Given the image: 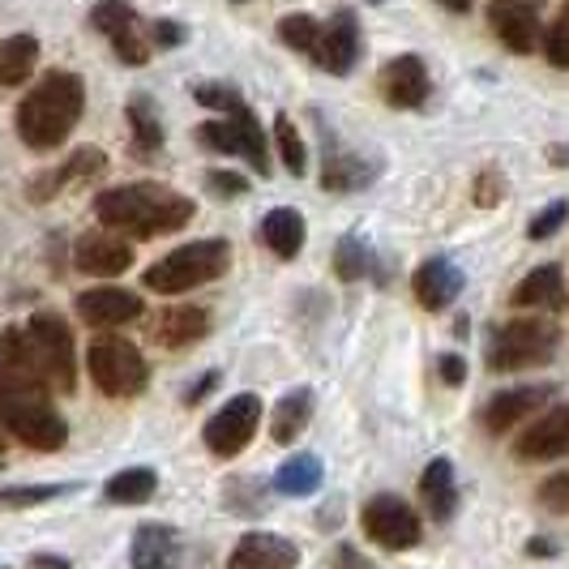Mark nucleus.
<instances>
[{
  "instance_id": "6e6552de",
  "label": "nucleus",
  "mask_w": 569,
  "mask_h": 569,
  "mask_svg": "<svg viewBox=\"0 0 569 569\" xmlns=\"http://www.w3.org/2000/svg\"><path fill=\"white\" fill-rule=\"evenodd\" d=\"M201 146H210V150H219V154H244L253 171L261 176H270V150H266V133H261V124H257V116L240 103L231 116L223 120H210V124H201L198 129Z\"/></svg>"
},
{
  "instance_id": "f704fd0d",
  "label": "nucleus",
  "mask_w": 569,
  "mask_h": 569,
  "mask_svg": "<svg viewBox=\"0 0 569 569\" xmlns=\"http://www.w3.org/2000/svg\"><path fill=\"white\" fill-rule=\"evenodd\" d=\"M133 18H138V9L124 4V0H99V4L90 9V27L99 30V34H108V39H112L120 27H129Z\"/></svg>"
},
{
  "instance_id": "20e7f679",
  "label": "nucleus",
  "mask_w": 569,
  "mask_h": 569,
  "mask_svg": "<svg viewBox=\"0 0 569 569\" xmlns=\"http://www.w3.org/2000/svg\"><path fill=\"white\" fill-rule=\"evenodd\" d=\"M231 266V244L228 240H193V244H180L171 249L163 261H154L146 270V287L159 291V296H180V291H193L201 283H214L223 270Z\"/></svg>"
},
{
  "instance_id": "c756f323",
  "label": "nucleus",
  "mask_w": 569,
  "mask_h": 569,
  "mask_svg": "<svg viewBox=\"0 0 569 569\" xmlns=\"http://www.w3.org/2000/svg\"><path fill=\"white\" fill-rule=\"evenodd\" d=\"M103 171V150H78L69 163H64V171H57V176H48V180H39L34 184V198L43 201L52 189H64V184H73V180H86V176H99Z\"/></svg>"
},
{
  "instance_id": "c9c22d12",
  "label": "nucleus",
  "mask_w": 569,
  "mask_h": 569,
  "mask_svg": "<svg viewBox=\"0 0 569 569\" xmlns=\"http://www.w3.org/2000/svg\"><path fill=\"white\" fill-rule=\"evenodd\" d=\"M274 142H279V154H283V168L291 176H305V142L296 138V129H291V120L283 112L274 116Z\"/></svg>"
},
{
  "instance_id": "7c9ffc66",
  "label": "nucleus",
  "mask_w": 569,
  "mask_h": 569,
  "mask_svg": "<svg viewBox=\"0 0 569 569\" xmlns=\"http://www.w3.org/2000/svg\"><path fill=\"white\" fill-rule=\"evenodd\" d=\"M129 124H133L142 150H159V146H163V124H159V116H154L146 94H133V99H129Z\"/></svg>"
},
{
  "instance_id": "f257e3e1",
  "label": "nucleus",
  "mask_w": 569,
  "mask_h": 569,
  "mask_svg": "<svg viewBox=\"0 0 569 569\" xmlns=\"http://www.w3.org/2000/svg\"><path fill=\"white\" fill-rule=\"evenodd\" d=\"M0 425L30 450H60L69 441V425L52 407V386L18 326L0 330Z\"/></svg>"
},
{
  "instance_id": "a19ab883",
  "label": "nucleus",
  "mask_w": 569,
  "mask_h": 569,
  "mask_svg": "<svg viewBox=\"0 0 569 569\" xmlns=\"http://www.w3.org/2000/svg\"><path fill=\"white\" fill-rule=\"evenodd\" d=\"M540 501L548 506V510H569V476H557V480H548V485L540 488Z\"/></svg>"
},
{
  "instance_id": "a211bd4d",
  "label": "nucleus",
  "mask_w": 569,
  "mask_h": 569,
  "mask_svg": "<svg viewBox=\"0 0 569 569\" xmlns=\"http://www.w3.org/2000/svg\"><path fill=\"white\" fill-rule=\"evenodd\" d=\"M381 94L390 108H420L428 99V69L420 57H395L381 69Z\"/></svg>"
},
{
  "instance_id": "e433bc0d",
  "label": "nucleus",
  "mask_w": 569,
  "mask_h": 569,
  "mask_svg": "<svg viewBox=\"0 0 569 569\" xmlns=\"http://www.w3.org/2000/svg\"><path fill=\"white\" fill-rule=\"evenodd\" d=\"M69 485H30V488H0V506L9 510H27V506H43L52 497H64Z\"/></svg>"
},
{
  "instance_id": "f03ea898",
  "label": "nucleus",
  "mask_w": 569,
  "mask_h": 569,
  "mask_svg": "<svg viewBox=\"0 0 569 569\" xmlns=\"http://www.w3.org/2000/svg\"><path fill=\"white\" fill-rule=\"evenodd\" d=\"M94 214L108 231L133 236V240H154L180 231L193 219V201L184 193H176L168 184L154 180H138V184H120L94 198Z\"/></svg>"
},
{
  "instance_id": "09e8293b",
  "label": "nucleus",
  "mask_w": 569,
  "mask_h": 569,
  "mask_svg": "<svg viewBox=\"0 0 569 569\" xmlns=\"http://www.w3.org/2000/svg\"><path fill=\"white\" fill-rule=\"evenodd\" d=\"M30 566L34 569H69L64 557H52V552H39V557H30Z\"/></svg>"
},
{
  "instance_id": "393cba45",
  "label": "nucleus",
  "mask_w": 569,
  "mask_h": 569,
  "mask_svg": "<svg viewBox=\"0 0 569 569\" xmlns=\"http://www.w3.org/2000/svg\"><path fill=\"white\" fill-rule=\"evenodd\" d=\"M261 240L270 244V253L279 257H296L305 249V219L291 210V206H279L261 219Z\"/></svg>"
},
{
  "instance_id": "b1692460",
  "label": "nucleus",
  "mask_w": 569,
  "mask_h": 569,
  "mask_svg": "<svg viewBox=\"0 0 569 569\" xmlns=\"http://www.w3.org/2000/svg\"><path fill=\"white\" fill-rule=\"evenodd\" d=\"M561 300H566L561 266H540V270H531L522 283L513 287V305L518 309H561Z\"/></svg>"
},
{
  "instance_id": "8fccbe9b",
  "label": "nucleus",
  "mask_w": 569,
  "mask_h": 569,
  "mask_svg": "<svg viewBox=\"0 0 569 569\" xmlns=\"http://www.w3.org/2000/svg\"><path fill=\"white\" fill-rule=\"evenodd\" d=\"M548 159H552L557 168H569V146H552V150H548Z\"/></svg>"
},
{
  "instance_id": "ddd939ff",
  "label": "nucleus",
  "mask_w": 569,
  "mask_h": 569,
  "mask_svg": "<svg viewBox=\"0 0 569 569\" xmlns=\"http://www.w3.org/2000/svg\"><path fill=\"white\" fill-rule=\"evenodd\" d=\"M313 60H317V69H326V73H335V78L351 73V64L360 60V22H356L351 9H339V13L321 27Z\"/></svg>"
},
{
  "instance_id": "bb28decb",
  "label": "nucleus",
  "mask_w": 569,
  "mask_h": 569,
  "mask_svg": "<svg viewBox=\"0 0 569 569\" xmlns=\"http://www.w3.org/2000/svg\"><path fill=\"white\" fill-rule=\"evenodd\" d=\"M274 488L283 497H313L317 488H321V458L317 455L287 458L283 467H279V476H274Z\"/></svg>"
},
{
  "instance_id": "9d476101",
  "label": "nucleus",
  "mask_w": 569,
  "mask_h": 569,
  "mask_svg": "<svg viewBox=\"0 0 569 569\" xmlns=\"http://www.w3.org/2000/svg\"><path fill=\"white\" fill-rule=\"evenodd\" d=\"M360 522H365V536L372 543H381V548H390V552H402V548L420 543V513L411 510L402 497H395V492L372 497L365 513H360Z\"/></svg>"
},
{
  "instance_id": "f3484780",
  "label": "nucleus",
  "mask_w": 569,
  "mask_h": 569,
  "mask_svg": "<svg viewBox=\"0 0 569 569\" xmlns=\"http://www.w3.org/2000/svg\"><path fill=\"white\" fill-rule=\"evenodd\" d=\"M552 386H518V390H501L497 399H488L485 407V425L488 432H510L513 425L531 420L543 402H552Z\"/></svg>"
},
{
  "instance_id": "de8ad7c7",
  "label": "nucleus",
  "mask_w": 569,
  "mask_h": 569,
  "mask_svg": "<svg viewBox=\"0 0 569 569\" xmlns=\"http://www.w3.org/2000/svg\"><path fill=\"white\" fill-rule=\"evenodd\" d=\"M214 381H219V372H206V377H201L198 386H193V390L184 395V402H189V407H193V402H201V399H206V390H210Z\"/></svg>"
},
{
  "instance_id": "ea45409f",
  "label": "nucleus",
  "mask_w": 569,
  "mask_h": 569,
  "mask_svg": "<svg viewBox=\"0 0 569 569\" xmlns=\"http://www.w3.org/2000/svg\"><path fill=\"white\" fill-rule=\"evenodd\" d=\"M566 219H569V201H548L540 214L531 219V240H548V236H557Z\"/></svg>"
},
{
  "instance_id": "3c124183",
  "label": "nucleus",
  "mask_w": 569,
  "mask_h": 569,
  "mask_svg": "<svg viewBox=\"0 0 569 569\" xmlns=\"http://www.w3.org/2000/svg\"><path fill=\"white\" fill-rule=\"evenodd\" d=\"M527 552H531V557H548V552H552V543H548V540H531V543H527Z\"/></svg>"
},
{
  "instance_id": "4c0bfd02",
  "label": "nucleus",
  "mask_w": 569,
  "mask_h": 569,
  "mask_svg": "<svg viewBox=\"0 0 569 569\" xmlns=\"http://www.w3.org/2000/svg\"><path fill=\"white\" fill-rule=\"evenodd\" d=\"M543 52H548V60H552L557 69H569V0H566V9H561V18L552 22V30L543 34Z\"/></svg>"
},
{
  "instance_id": "dca6fc26",
  "label": "nucleus",
  "mask_w": 569,
  "mask_h": 569,
  "mask_svg": "<svg viewBox=\"0 0 569 569\" xmlns=\"http://www.w3.org/2000/svg\"><path fill=\"white\" fill-rule=\"evenodd\" d=\"M513 450H518V458H527V462L566 458L569 455V407H552V411H543L540 420L522 432V441H518Z\"/></svg>"
},
{
  "instance_id": "37998d69",
  "label": "nucleus",
  "mask_w": 569,
  "mask_h": 569,
  "mask_svg": "<svg viewBox=\"0 0 569 569\" xmlns=\"http://www.w3.org/2000/svg\"><path fill=\"white\" fill-rule=\"evenodd\" d=\"M150 39H154L159 48H176V43H184V27H180V22H171V18H163V22H154V27H150Z\"/></svg>"
},
{
  "instance_id": "473e14b6",
  "label": "nucleus",
  "mask_w": 569,
  "mask_h": 569,
  "mask_svg": "<svg viewBox=\"0 0 569 569\" xmlns=\"http://www.w3.org/2000/svg\"><path fill=\"white\" fill-rule=\"evenodd\" d=\"M372 266L369 249H365V240H356V236H342L339 249H335V270H339V279L347 283H356V279H365Z\"/></svg>"
},
{
  "instance_id": "4be33fe9",
  "label": "nucleus",
  "mask_w": 569,
  "mask_h": 569,
  "mask_svg": "<svg viewBox=\"0 0 569 569\" xmlns=\"http://www.w3.org/2000/svg\"><path fill=\"white\" fill-rule=\"evenodd\" d=\"M420 497H425L432 522H450L458 510V480L450 458H432L420 476Z\"/></svg>"
},
{
  "instance_id": "7ed1b4c3",
  "label": "nucleus",
  "mask_w": 569,
  "mask_h": 569,
  "mask_svg": "<svg viewBox=\"0 0 569 569\" xmlns=\"http://www.w3.org/2000/svg\"><path fill=\"white\" fill-rule=\"evenodd\" d=\"M86 108V86L78 73H64V69H52L43 73V82L30 90L18 108V133L30 150H57L73 124L82 120Z\"/></svg>"
},
{
  "instance_id": "c85d7f7f",
  "label": "nucleus",
  "mask_w": 569,
  "mask_h": 569,
  "mask_svg": "<svg viewBox=\"0 0 569 569\" xmlns=\"http://www.w3.org/2000/svg\"><path fill=\"white\" fill-rule=\"evenodd\" d=\"M372 171L356 159V154H342V150H330L326 146V171H321V184L330 189V193H347V189H360V184H369Z\"/></svg>"
},
{
  "instance_id": "a878e982",
  "label": "nucleus",
  "mask_w": 569,
  "mask_h": 569,
  "mask_svg": "<svg viewBox=\"0 0 569 569\" xmlns=\"http://www.w3.org/2000/svg\"><path fill=\"white\" fill-rule=\"evenodd\" d=\"M39 64V39L13 34L0 43V86H22Z\"/></svg>"
},
{
  "instance_id": "423d86ee",
  "label": "nucleus",
  "mask_w": 569,
  "mask_h": 569,
  "mask_svg": "<svg viewBox=\"0 0 569 569\" xmlns=\"http://www.w3.org/2000/svg\"><path fill=\"white\" fill-rule=\"evenodd\" d=\"M86 369H90V381H94L108 399H133V395H142L146 377H150L142 351L129 339H116V335H103V339L90 342Z\"/></svg>"
},
{
  "instance_id": "79ce46f5",
  "label": "nucleus",
  "mask_w": 569,
  "mask_h": 569,
  "mask_svg": "<svg viewBox=\"0 0 569 569\" xmlns=\"http://www.w3.org/2000/svg\"><path fill=\"white\" fill-rule=\"evenodd\" d=\"M214 193H231V198H240V193H249V180L244 176H236V171H210V180H206Z\"/></svg>"
},
{
  "instance_id": "39448f33",
  "label": "nucleus",
  "mask_w": 569,
  "mask_h": 569,
  "mask_svg": "<svg viewBox=\"0 0 569 569\" xmlns=\"http://www.w3.org/2000/svg\"><path fill=\"white\" fill-rule=\"evenodd\" d=\"M561 330L543 317H518L510 326H501L492 342H488V369L518 372V369H540L557 356Z\"/></svg>"
},
{
  "instance_id": "72a5a7b5",
  "label": "nucleus",
  "mask_w": 569,
  "mask_h": 569,
  "mask_svg": "<svg viewBox=\"0 0 569 569\" xmlns=\"http://www.w3.org/2000/svg\"><path fill=\"white\" fill-rule=\"evenodd\" d=\"M112 48H116V57L124 60L129 69H138V64H146V60H150V43H146V30H142V22H138V18H133L129 27L116 30Z\"/></svg>"
},
{
  "instance_id": "0eeeda50",
  "label": "nucleus",
  "mask_w": 569,
  "mask_h": 569,
  "mask_svg": "<svg viewBox=\"0 0 569 569\" xmlns=\"http://www.w3.org/2000/svg\"><path fill=\"white\" fill-rule=\"evenodd\" d=\"M30 351L39 360V369L48 377V386L60 390V395H73L78 390V360H73V335L64 326L60 313H34L27 326Z\"/></svg>"
},
{
  "instance_id": "1a4fd4ad",
  "label": "nucleus",
  "mask_w": 569,
  "mask_h": 569,
  "mask_svg": "<svg viewBox=\"0 0 569 569\" xmlns=\"http://www.w3.org/2000/svg\"><path fill=\"white\" fill-rule=\"evenodd\" d=\"M257 425H261V399H257V395H236V399H228L223 411H214V416L206 420L201 437H206L210 455L236 458V455H244V446L253 441Z\"/></svg>"
},
{
  "instance_id": "412c9836",
  "label": "nucleus",
  "mask_w": 569,
  "mask_h": 569,
  "mask_svg": "<svg viewBox=\"0 0 569 569\" xmlns=\"http://www.w3.org/2000/svg\"><path fill=\"white\" fill-rule=\"evenodd\" d=\"M210 330V313L198 305H176L150 321V339L163 342V347H189Z\"/></svg>"
},
{
  "instance_id": "c03bdc74",
  "label": "nucleus",
  "mask_w": 569,
  "mask_h": 569,
  "mask_svg": "<svg viewBox=\"0 0 569 569\" xmlns=\"http://www.w3.org/2000/svg\"><path fill=\"white\" fill-rule=\"evenodd\" d=\"M501 193H506L501 176H497V171H485V176H480V184H476V201H480V206H497Z\"/></svg>"
},
{
  "instance_id": "49530a36",
  "label": "nucleus",
  "mask_w": 569,
  "mask_h": 569,
  "mask_svg": "<svg viewBox=\"0 0 569 569\" xmlns=\"http://www.w3.org/2000/svg\"><path fill=\"white\" fill-rule=\"evenodd\" d=\"M437 369H441V381H450V386H458V381L467 377V365H462L458 356H441V360H437Z\"/></svg>"
},
{
  "instance_id": "aec40b11",
  "label": "nucleus",
  "mask_w": 569,
  "mask_h": 569,
  "mask_svg": "<svg viewBox=\"0 0 569 569\" xmlns=\"http://www.w3.org/2000/svg\"><path fill=\"white\" fill-rule=\"evenodd\" d=\"M416 300L425 305L428 313H441L446 305H455L458 291H462V270L446 257H432L416 270Z\"/></svg>"
},
{
  "instance_id": "5701e85b",
  "label": "nucleus",
  "mask_w": 569,
  "mask_h": 569,
  "mask_svg": "<svg viewBox=\"0 0 569 569\" xmlns=\"http://www.w3.org/2000/svg\"><path fill=\"white\" fill-rule=\"evenodd\" d=\"M313 420V390L309 386H300V390H287L279 407H274V416H270V437L279 441V446H291L305 428Z\"/></svg>"
},
{
  "instance_id": "f8f14e48",
  "label": "nucleus",
  "mask_w": 569,
  "mask_h": 569,
  "mask_svg": "<svg viewBox=\"0 0 569 569\" xmlns=\"http://www.w3.org/2000/svg\"><path fill=\"white\" fill-rule=\"evenodd\" d=\"M73 266L94 279H116L133 266V244L116 231H86L73 244Z\"/></svg>"
},
{
  "instance_id": "9b49d317",
  "label": "nucleus",
  "mask_w": 569,
  "mask_h": 569,
  "mask_svg": "<svg viewBox=\"0 0 569 569\" xmlns=\"http://www.w3.org/2000/svg\"><path fill=\"white\" fill-rule=\"evenodd\" d=\"M540 9L543 0H492L488 4V22H492L497 39L510 52H536V43H540Z\"/></svg>"
},
{
  "instance_id": "cd10ccee",
  "label": "nucleus",
  "mask_w": 569,
  "mask_h": 569,
  "mask_svg": "<svg viewBox=\"0 0 569 569\" xmlns=\"http://www.w3.org/2000/svg\"><path fill=\"white\" fill-rule=\"evenodd\" d=\"M154 488H159V476L150 467H129V471H116L103 492L116 506H146L154 497Z\"/></svg>"
},
{
  "instance_id": "2f4dec72",
  "label": "nucleus",
  "mask_w": 569,
  "mask_h": 569,
  "mask_svg": "<svg viewBox=\"0 0 569 569\" xmlns=\"http://www.w3.org/2000/svg\"><path fill=\"white\" fill-rule=\"evenodd\" d=\"M317 34H321V22H317V18H309V13H287L283 22H279V39H283L287 48L305 52V57H313Z\"/></svg>"
},
{
  "instance_id": "2eb2a0df",
  "label": "nucleus",
  "mask_w": 569,
  "mask_h": 569,
  "mask_svg": "<svg viewBox=\"0 0 569 569\" xmlns=\"http://www.w3.org/2000/svg\"><path fill=\"white\" fill-rule=\"evenodd\" d=\"M78 313H82L86 326L112 330V326H124V321H138L142 300L133 291H124V287H94V291L78 296Z\"/></svg>"
},
{
  "instance_id": "4468645a",
  "label": "nucleus",
  "mask_w": 569,
  "mask_h": 569,
  "mask_svg": "<svg viewBox=\"0 0 569 569\" xmlns=\"http://www.w3.org/2000/svg\"><path fill=\"white\" fill-rule=\"evenodd\" d=\"M300 548L274 531H249L231 548L228 569H296Z\"/></svg>"
},
{
  "instance_id": "6ab92c4d",
  "label": "nucleus",
  "mask_w": 569,
  "mask_h": 569,
  "mask_svg": "<svg viewBox=\"0 0 569 569\" xmlns=\"http://www.w3.org/2000/svg\"><path fill=\"white\" fill-rule=\"evenodd\" d=\"M129 566L133 569H176L180 566V536L168 522H142L133 531L129 548Z\"/></svg>"
},
{
  "instance_id": "603ef678",
  "label": "nucleus",
  "mask_w": 569,
  "mask_h": 569,
  "mask_svg": "<svg viewBox=\"0 0 569 569\" xmlns=\"http://www.w3.org/2000/svg\"><path fill=\"white\" fill-rule=\"evenodd\" d=\"M441 4L455 9V13H467V9H471V0H441Z\"/></svg>"
},
{
  "instance_id": "58836bf2",
  "label": "nucleus",
  "mask_w": 569,
  "mask_h": 569,
  "mask_svg": "<svg viewBox=\"0 0 569 569\" xmlns=\"http://www.w3.org/2000/svg\"><path fill=\"white\" fill-rule=\"evenodd\" d=\"M193 99L198 103H206V108H219L223 116H231L244 99L231 90V86H219V82H201V86H193Z\"/></svg>"
},
{
  "instance_id": "a18cd8bd",
  "label": "nucleus",
  "mask_w": 569,
  "mask_h": 569,
  "mask_svg": "<svg viewBox=\"0 0 569 569\" xmlns=\"http://www.w3.org/2000/svg\"><path fill=\"white\" fill-rule=\"evenodd\" d=\"M335 569H377V566H372V561L365 557V552H360V548L342 543L339 552H335Z\"/></svg>"
}]
</instances>
